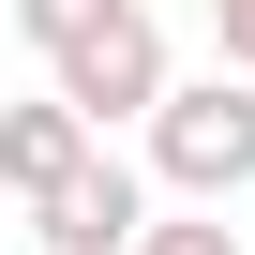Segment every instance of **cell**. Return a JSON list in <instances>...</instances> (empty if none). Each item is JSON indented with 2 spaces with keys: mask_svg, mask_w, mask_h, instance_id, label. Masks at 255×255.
<instances>
[{
  "mask_svg": "<svg viewBox=\"0 0 255 255\" xmlns=\"http://www.w3.org/2000/svg\"><path fill=\"white\" fill-rule=\"evenodd\" d=\"M150 180H165L180 210H240V195H255V90H240L225 60L150 105Z\"/></svg>",
  "mask_w": 255,
  "mask_h": 255,
  "instance_id": "1",
  "label": "cell"
},
{
  "mask_svg": "<svg viewBox=\"0 0 255 255\" xmlns=\"http://www.w3.org/2000/svg\"><path fill=\"white\" fill-rule=\"evenodd\" d=\"M45 90L90 120V135H120V120H135V135H150V105L180 90V60H165V30H150V0H120V15L75 45V60H45Z\"/></svg>",
  "mask_w": 255,
  "mask_h": 255,
  "instance_id": "2",
  "label": "cell"
},
{
  "mask_svg": "<svg viewBox=\"0 0 255 255\" xmlns=\"http://www.w3.org/2000/svg\"><path fill=\"white\" fill-rule=\"evenodd\" d=\"M30 240L45 255H135L150 240V165H120V150H90L45 210H30Z\"/></svg>",
  "mask_w": 255,
  "mask_h": 255,
  "instance_id": "3",
  "label": "cell"
},
{
  "mask_svg": "<svg viewBox=\"0 0 255 255\" xmlns=\"http://www.w3.org/2000/svg\"><path fill=\"white\" fill-rule=\"evenodd\" d=\"M105 135H90V120L60 105V90H30V105H0V195H15V210H45L75 165H90Z\"/></svg>",
  "mask_w": 255,
  "mask_h": 255,
  "instance_id": "4",
  "label": "cell"
},
{
  "mask_svg": "<svg viewBox=\"0 0 255 255\" xmlns=\"http://www.w3.org/2000/svg\"><path fill=\"white\" fill-rule=\"evenodd\" d=\"M105 15H120V0H15V30H30V45H45V60H75V45H90V30H105Z\"/></svg>",
  "mask_w": 255,
  "mask_h": 255,
  "instance_id": "5",
  "label": "cell"
},
{
  "mask_svg": "<svg viewBox=\"0 0 255 255\" xmlns=\"http://www.w3.org/2000/svg\"><path fill=\"white\" fill-rule=\"evenodd\" d=\"M135 255H240V225H225V210H150Z\"/></svg>",
  "mask_w": 255,
  "mask_h": 255,
  "instance_id": "6",
  "label": "cell"
},
{
  "mask_svg": "<svg viewBox=\"0 0 255 255\" xmlns=\"http://www.w3.org/2000/svg\"><path fill=\"white\" fill-rule=\"evenodd\" d=\"M210 45H225V75L255 90V0H210Z\"/></svg>",
  "mask_w": 255,
  "mask_h": 255,
  "instance_id": "7",
  "label": "cell"
}]
</instances>
